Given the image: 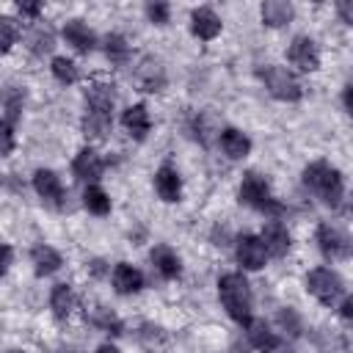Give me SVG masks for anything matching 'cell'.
Listing matches in <instances>:
<instances>
[{
    "label": "cell",
    "instance_id": "cell-1",
    "mask_svg": "<svg viewBox=\"0 0 353 353\" xmlns=\"http://www.w3.org/2000/svg\"><path fill=\"white\" fill-rule=\"evenodd\" d=\"M303 185L331 210H339L345 201V176L325 160H314L303 168Z\"/></svg>",
    "mask_w": 353,
    "mask_h": 353
},
{
    "label": "cell",
    "instance_id": "cell-2",
    "mask_svg": "<svg viewBox=\"0 0 353 353\" xmlns=\"http://www.w3.org/2000/svg\"><path fill=\"white\" fill-rule=\"evenodd\" d=\"M218 295H221V303H223L226 314L234 323L245 325L251 320V303L254 301H251V287H248V281H245L243 273H226V276H221Z\"/></svg>",
    "mask_w": 353,
    "mask_h": 353
},
{
    "label": "cell",
    "instance_id": "cell-3",
    "mask_svg": "<svg viewBox=\"0 0 353 353\" xmlns=\"http://www.w3.org/2000/svg\"><path fill=\"white\" fill-rule=\"evenodd\" d=\"M237 196H240V204H245V207H251V210H256V212H265V215H279V212H284V207L276 201V196H273V190H270V182H268L262 174H256V171H248V174L243 176Z\"/></svg>",
    "mask_w": 353,
    "mask_h": 353
},
{
    "label": "cell",
    "instance_id": "cell-4",
    "mask_svg": "<svg viewBox=\"0 0 353 353\" xmlns=\"http://www.w3.org/2000/svg\"><path fill=\"white\" fill-rule=\"evenodd\" d=\"M306 290H309V295H314L323 306H334V303L345 295V281H342V276H339L336 270H331V268H314V270H309V276H306Z\"/></svg>",
    "mask_w": 353,
    "mask_h": 353
},
{
    "label": "cell",
    "instance_id": "cell-5",
    "mask_svg": "<svg viewBox=\"0 0 353 353\" xmlns=\"http://www.w3.org/2000/svg\"><path fill=\"white\" fill-rule=\"evenodd\" d=\"M262 80H265V88L270 91V97H276L279 102H298L303 97L301 80L287 66H265Z\"/></svg>",
    "mask_w": 353,
    "mask_h": 353
},
{
    "label": "cell",
    "instance_id": "cell-6",
    "mask_svg": "<svg viewBox=\"0 0 353 353\" xmlns=\"http://www.w3.org/2000/svg\"><path fill=\"white\" fill-rule=\"evenodd\" d=\"M314 240H317V248L323 251V256L331 259V262L350 256V237L334 223H320Z\"/></svg>",
    "mask_w": 353,
    "mask_h": 353
},
{
    "label": "cell",
    "instance_id": "cell-7",
    "mask_svg": "<svg viewBox=\"0 0 353 353\" xmlns=\"http://www.w3.org/2000/svg\"><path fill=\"white\" fill-rule=\"evenodd\" d=\"M287 58L298 72H317L320 69V50L314 44V39H309V36H295Z\"/></svg>",
    "mask_w": 353,
    "mask_h": 353
},
{
    "label": "cell",
    "instance_id": "cell-8",
    "mask_svg": "<svg viewBox=\"0 0 353 353\" xmlns=\"http://www.w3.org/2000/svg\"><path fill=\"white\" fill-rule=\"evenodd\" d=\"M113 105H116V85L105 83V80H94L85 91V113L113 119Z\"/></svg>",
    "mask_w": 353,
    "mask_h": 353
},
{
    "label": "cell",
    "instance_id": "cell-9",
    "mask_svg": "<svg viewBox=\"0 0 353 353\" xmlns=\"http://www.w3.org/2000/svg\"><path fill=\"white\" fill-rule=\"evenodd\" d=\"M234 256H237V262H240L245 270H259V268H265L268 251H265V245H262L259 237H254V234H240V237L234 240Z\"/></svg>",
    "mask_w": 353,
    "mask_h": 353
},
{
    "label": "cell",
    "instance_id": "cell-10",
    "mask_svg": "<svg viewBox=\"0 0 353 353\" xmlns=\"http://www.w3.org/2000/svg\"><path fill=\"white\" fill-rule=\"evenodd\" d=\"M154 193L165 204H174V201L182 199V176H179V171L171 163H163L154 171Z\"/></svg>",
    "mask_w": 353,
    "mask_h": 353
},
{
    "label": "cell",
    "instance_id": "cell-11",
    "mask_svg": "<svg viewBox=\"0 0 353 353\" xmlns=\"http://www.w3.org/2000/svg\"><path fill=\"white\" fill-rule=\"evenodd\" d=\"M102 171H105V163H102V157L91 149V146H85V149H80L77 154H74V160H72V174L80 179V182H97L99 176H102Z\"/></svg>",
    "mask_w": 353,
    "mask_h": 353
},
{
    "label": "cell",
    "instance_id": "cell-12",
    "mask_svg": "<svg viewBox=\"0 0 353 353\" xmlns=\"http://www.w3.org/2000/svg\"><path fill=\"white\" fill-rule=\"evenodd\" d=\"M259 240H262L268 256H284V254L290 251V245H292V237H290L287 226L279 223V221H268V223L262 226Z\"/></svg>",
    "mask_w": 353,
    "mask_h": 353
},
{
    "label": "cell",
    "instance_id": "cell-13",
    "mask_svg": "<svg viewBox=\"0 0 353 353\" xmlns=\"http://www.w3.org/2000/svg\"><path fill=\"white\" fill-rule=\"evenodd\" d=\"M221 28H223V22L212 8H193L190 11V33L196 39L210 41V39H215L221 33Z\"/></svg>",
    "mask_w": 353,
    "mask_h": 353
},
{
    "label": "cell",
    "instance_id": "cell-14",
    "mask_svg": "<svg viewBox=\"0 0 353 353\" xmlns=\"http://www.w3.org/2000/svg\"><path fill=\"white\" fill-rule=\"evenodd\" d=\"M245 339H248V345L254 347V350H259V353H273V350H279V336H276V331H270V325L265 323V320H248L245 323Z\"/></svg>",
    "mask_w": 353,
    "mask_h": 353
},
{
    "label": "cell",
    "instance_id": "cell-15",
    "mask_svg": "<svg viewBox=\"0 0 353 353\" xmlns=\"http://www.w3.org/2000/svg\"><path fill=\"white\" fill-rule=\"evenodd\" d=\"M33 190H36L47 204L61 207L63 185H61V179H58V174H55V171H50V168H39V171L33 174Z\"/></svg>",
    "mask_w": 353,
    "mask_h": 353
},
{
    "label": "cell",
    "instance_id": "cell-16",
    "mask_svg": "<svg viewBox=\"0 0 353 353\" xmlns=\"http://www.w3.org/2000/svg\"><path fill=\"white\" fill-rule=\"evenodd\" d=\"M63 39H66V44H72L77 52H83V55H88L94 47H97V33L83 22V19H69L66 25H63Z\"/></svg>",
    "mask_w": 353,
    "mask_h": 353
},
{
    "label": "cell",
    "instance_id": "cell-17",
    "mask_svg": "<svg viewBox=\"0 0 353 353\" xmlns=\"http://www.w3.org/2000/svg\"><path fill=\"white\" fill-rule=\"evenodd\" d=\"M121 124H124V130L135 138V141H143L146 135H149V130H152V116H149V108L143 105V102H138V105H130L127 110H124V116H121Z\"/></svg>",
    "mask_w": 353,
    "mask_h": 353
},
{
    "label": "cell",
    "instance_id": "cell-18",
    "mask_svg": "<svg viewBox=\"0 0 353 353\" xmlns=\"http://www.w3.org/2000/svg\"><path fill=\"white\" fill-rule=\"evenodd\" d=\"M135 83L141 85V91H163V85H165V72H163V66H160V61H154V58H143L141 63H138V69H135Z\"/></svg>",
    "mask_w": 353,
    "mask_h": 353
},
{
    "label": "cell",
    "instance_id": "cell-19",
    "mask_svg": "<svg viewBox=\"0 0 353 353\" xmlns=\"http://www.w3.org/2000/svg\"><path fill=\"white\" fill-rule=\"evenodd\" d=\"M30 262H33V273H36L39 279H44V276H52L55 270H61L63 256H61L52 245L39 243V245H33V251H30Z\"/></svg>",
    "mask_w": 353,
    "mask_h": 353
},
{
    "label": "cell",
    "instance_id": "cell-20",
    "mask_svg": "<svg viewBox=\"0 0 353 353\" xmlns=\"http://www.w3.org/2000/svg\"><path fill=\"white\" fill-rule=\"evenodd\" d=\"M113 290L119 295H132L143 290V273L138 268H132L130 262H119L113 268Z\"/></svg>",
    "mask_w": 353,
    "mask_h": 353
},
{
    "label": "cell",
    "instance_id": "cell-21",
    "mask_svg": "<svg viewBox=\"0 0 353 353\" xmlns=\"http://www.w3.org/2000/svg\"><path fill=\"white\" fill-rule=\"evenodd\" d=\"M152 265L165 281H171L182 273V259L171 245H154L152 248Z\"/></svg>",
    "mask_w": 353,
    "mask_h": 353
},
{
    "label": "cell",
    "instance_id": "cell-22",
    "mask_svg": "<svg viewBox=\"0 0 353 353\" xmlns=\"http://www.w3.org/2000/svg\"><path fill=\"white\" fill-rule=\"evenodd\" d=\"M218 141H221V149L226 152V157H232V160H243L251 152V138L243 130H237V127L221 130Z\"/></svg>",
    "mask_w": 353,
    "mask_h": 353
},
{
    "label": "cell",
    "instance_id": "cell-23",
    "mask_svg": "<svg viewBox=\"0 0 353 353\" xmlns=\"http://www.w3.org/2000/svg\"><path fill=\"white\" fill-rule=\"evenodd\" d=\"M259 14H262V22L268 28H281L292 19L295 11H292V3H287V0H265Z\"/></svg>",
    "mask_w": 353,
    "mask_h": 353
},
{
    "label": "cell",
    "instance_id": "cell-24",
    "mask_svg": "<svg viewBox=\"0 0 353 353\" xmlns=\"http://www.w3.org/2000/svg\"><path fill=\"white\" fill-rule=\"evenodd\" d=\"M50 309L58 320H66L74 309V295H72V287L69 284H55L52 292H50Z\"/></svg>",
    "mask_w": 353,
    "mask_h": 353
},
{
    "label": "cell",
    "instance_id": "cell-25",
    "mask_svg": "<svg viewBox=\"0 0 353 353\" xmlns=\"http://www.w3.org/2000/svg\"><path fill=\"white\" fill-rule=\"evenodd\" d=\"M83 207L91 212V215H108L110 212V196L99 188V185H88L85 193H83Z\"/></svg>",
    "mask_w": 353,
    "mask_h": 353
},
{
    "label": "cell",
    "instance_id": "cell-26",
    "mask_svg": "<svg viewBox=\"0 0 353 353\" xmlns=\"http://www.w3.org/2000/svg\"><path fill=\"white\" fill-rule=\"evenodd\" d=\"M105 55H108V61L113 66H124L130 61V44H127V39L119 36V33L105 36Z\"/></svg>",
    "mask_w": 353,
    "mask_h": 353
},
{
    "label": "cell",
    "instance_id": "cell-27",
    "mask_svg": "<svg viewBox=\"0 0 353 353\" xmlns=\"http://www.w3.org/2000/svg\"><path fill=\"white\" fill-rule=\"evenodd\" d=\"M50 72H52V77H55L61 85H72V83H77V77H80L74 61L66 58V55H55L52 63H50Z\"/></svg>",
    "mask_w": 353,
    "mask_h": 353
},
{
    "label": "cell",
    "instance_id": "cell-28",
    "mask_svg": "<svg viewBox=\"0 0 353 353\" xmlns=\"http://www.w3.org/2000/svg\"><path fill=\"white\" fill-rule=\"evenodd\" d=\"M85 317H88L97 328H102V331H108V334H121V320H119L116 312H110L108 306H94L91 312H85Z\"/></svg>",
    "mask_w": 353,
    "mask_h": 353
},
{
    "label": "cell",
    "instance_id": "cell-29",
    "mask_svg": "<svg viewBox=\"0 0 353 353\" xmlns=\"http://www.w3.org/2000/svg\"><path fill=\"white\" fill-rule=\"evenodd\" d=\"M28 44H30V50H33L36 55H44V52H50V50L55 47V36H52L50 28L33 25V30L28 33Z\"/></svg>",
    "mask_w": 353,
    "mask_h": 353
},
{
    "label": "cell",
    "instance_id": "cell-30",
    "mask_svg": "<svg viewBox=\"0 0 353 353\" xmlns=\"http://www.w3.org/2000/svg\"><path fill=\"white\" fill-rule=\"evenodd\" d=\"M19 39V22L14 17H0V52H8Z\"/></svg>",
    "mask_w": 353,
    "mask_h": 353
},
{
    "label": "cell",
    "instance_id": "cell-31",
    "mask_svg": "<svg viewBox=\"0 0 353 353\" xmlns=\"http://www.w3.org/2000/svg\"><path fill=\"white\" fill-rule=\"evenodd\" d=\"M22 105H25V94H22L19 88L8 91V97H6V121H8L11 127L17 124V119H19V113H22Z\"/></svg>",
    "mask_w": 353,
    "mask_h": 353
},
{
    "label": "cell",
    "instance_id": "cell-32",
    "mask_svg": "<svg viewBox=\"0 0 353 353\" xmlns=\"http://www.w3.org/2000/svg\"><path fill=\"white\" fill-rule=\"evenodd\" d=\"M276 323H279V328H281L284 334H290V336H298V334H301V317H298L290 306L276 314Z\"/></svg>",
    "mask_w": 353,
    "mask_h": 353
},
{
    "label": "cell",
    "instance_id": "cell-33",
    "mask_svg": "<svg viewBox=\"0 0 353 353\" xmlns=\"http://www.w3.org/2000/svg\"><path fill=\"white\" fill-rule=\"evenodd\" d=\"M14 146H17L14 127H11L6 119H0V157H8V154L14 152Z\"/></svg>",
    "mask_w": 353,
    "mask_h": 353
},
{
    "label": "cell",
    "instance_id": "cell-34",
    "mask_svg": "<svg viewBox=\"0 0 353 353\" xmlns=\"http://www.w3.org/2000/svg\"><path fill=\"white\" fill-rule=\"evenodd\" d=\"M146 17L152 25H165L171 17V6L168 3H149L146 6Z\"/></svg>",
    "mask_w": 353,
    "mask_h": 353
},
{
    "label": "cell",
    "instance_id": "cell-35",
    "mask_svg": "<svg viewBox=\"0 0 353 353\" xmlns=\"http://www.w3.org/2000/svg\"><path fill=\"white\" fill-rule=\"evenodd\" d=\"M17 8H19V14L33 17V19L41 14V3H30V0H19V3H17Z\"/></svg>",
    "mask_w": 353,
    "mask_h": 353
},
{
    "label": "cell",
    "instance_id": "cell-36",
    "mask_svg": "<svg viewBox=\"0 0 353 353\" xmlns=\"http://www.w3.org/2000/svg\"><path fill=\"white\" fill-rule=\"evenodd\" d=\"M11 256H14V254H11V248H8L6 243H0V276L8 270V265H11Z\"/></svg>",
    "mask_w": 353,
    "mask_h": 353
},
{
    "label": "cell",
    "instance_id": "cell-37",
    "mask_svg": "<svg viewBox=\"0 0 353 353\" xmlns=\"http://www.w3.org/2000/svg\"><path fill=\"white\" fill-rule=\"evenodd\" d=\"M342 105H345L347 113H353V85H350V83L342 88Z\"/></svg>",
    "mask_w": 353,
    "mask_h": 353
},
{
    "label": "cell",
    "instance_id": "cell-38",
    "mask_svg": "<svg viewBox=\"0 0 353 353\" xmlns=\"http://www.w3.org/2000/svg\"><path fill=\"white\" fill-rule=\"evenodd\" d=\"M339 317H342V320H350V317H353V298H347V295L342 298V306H339Z\"/></svg>",
    "mask_w": 353,
    "mask_h": 353
},
{
    "label": "cell",
    "instance_id": "cell-39",
    "mask_svg": "<svg viewBox=\"0 0 353 353\" xmlns=\"http://www.w3.org/2000/svg\"><path fill=\"white\" fill-rule=\"evenodd\" d=\"M336 11H339V17H342V22H353V11H350V3H336Z\"/></svg>",
    "mask_w": 353,
    "mask_h": 353
},
{
    "label": "cell",
    "instance_id": "cell-40",
    "mask_svg": "<svg viewBox=\"0 0 353 353\" xmlns=\"http://www.w3.org/2000/svg\"><path fill=\"white\" fill-rule=\"evenodd\" d=\"M97 353H121V350H119L116 345H110V342H108V345H99V347H97Z\"/></svg>",
    "mask_w": 353,
    "mask_h": 353
},
{
    "label": "cell",
    "instance_id": "cell-41",
    "mask_svg": "<svg viewBox=\"0 0 353 353\" xmlns=\"http://www.w3.org/2000/svg\"><path fill=\"white\" fill-rule=\"evenodd\" d=\"M8 353H28V350H8Z\"/></svg>",
    "mask_w": 353,
    "mask_h": 353
},
{
    "label": "cell",
    "instance_id": "cell-42",
    "mask_svg": "<svg viewBox=\"0 0 353 353\" xmlns=\"http://www.w3.org/2000/svg\"><path fill=\"white\" fill-rule=\"evenodd\" d=\"M66 353H77V350H66Z\"/></svg>",
    "mask_w": 353,
    "mask_h": 353
}]
</instances>
